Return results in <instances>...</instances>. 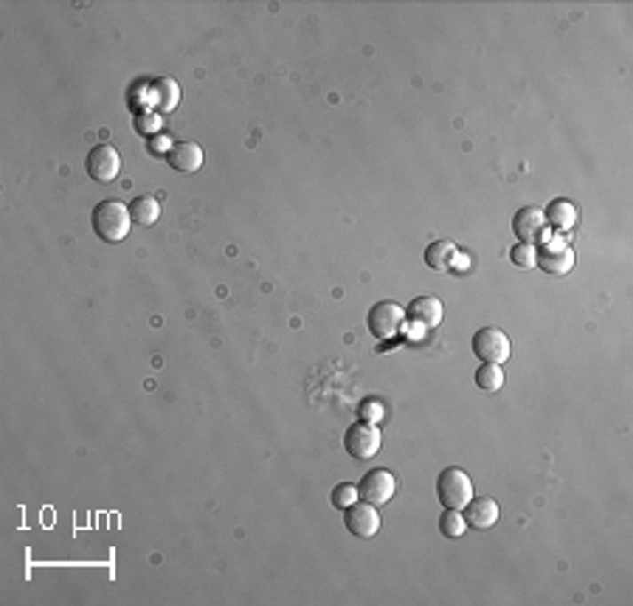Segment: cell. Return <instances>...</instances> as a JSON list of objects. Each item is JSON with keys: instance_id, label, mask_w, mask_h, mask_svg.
<instances>
[{"instance_id": "11", "label": "cell", "mask_w": 633, "mask_h": 606, "mask_svg": "<svg viewBox=\"0 0 633 606\" xmlns=\"http://www.w3.org/2000/svg\"><path fill=\"white\" fill-rule=\"evenodd\" d=\"M464 522H468V528H476V530H490L498 525V516H502V507H498L495 499L490 497H473L464 507Z\"/></svg>"}, {"instance_id": "1", "label": "cell", "mask_w": 633, "mask_h": 606, "mask_svg": "<svg viewBox=\"0 0 633 606\" xmlns=\"http://www.w3.org/2000/svg\"><path fill=\"white\" fill-rule=\"evenodd\" d=\"M91 226H93L96 237H102L105 243H122L130 235V226H132L130 206H124L119 201L96 203L93 215H91Z\"/></svg>"}, {"instance_id": "12", "label": "cell", "mask_w": 633, "mask_h": 606, "mask_svg": "<svg viewBox=\"0 0 633 606\" xmlns=\"http://www.w3.org/2000/svg\"><path fill=\"white\" fill-rule=\"evenodd\" d=\"M203 161H206V153H203V147L194 144V141H180L175 144L170 153H166V163L175 170V172H197L200 167H203Z\"/></svg>"}, {"instance_id": "5", "label": "cell", "mask_w": 633, "mask_h": 606, "mask_svg": "<svg viewBox=\"0 0 633 606\" xmlns=\"http://www.w3.org/2000/svg\"><path fill=\"white\" fill-rule=\"evenodd\" d=\"M512 232H515V237H518L521 243H529V245L546 243L549 237H552V232H549V223H546V215H543L541 206H524V209L515 211Z\"/></svg>"}, {"instance_id": "16", "label": "cell", "mask_w": 633, "mask_h": 606, "mask_svg": "<svg viewBox=\"0 0 633 606\" xmlns=\"http://www.w3.org/2000/svg\"><path fill=\"white\" fill-rule=\"evenodd\" d=\"M130 215H132V223L138 226H155L161 220V203L155 198H149V195H141L130 203Z\"/></svg>"}, {"instance_id": "14", "label": "cell", "mask_w": 633, "mask_h": 606, "mask_svg": "<svg viewBox=\"0 0 633 606\" xmlns=\"http://www.w3.org/2000/svg\"><path fill=\"white\" fill-rule=\"evenodd\" d=\"M459 259V249L451 240H437L425 249V266L434 271H451Z\"/></svg>"}, {"instance_id": "6", "label": "cell", "mask_w": 633, "mask_h": 606, "mask_svg": "<svg viewBox=\"0 0 633 606\" xmlns=\"http://www.w3.org/2000/svg\"><path fill=\"white\" fill-rule=\"evenodd\" d=\"M473 353L481 358L485 364H498L502 367L512 347H510V339L504 331H498V327H481V331L473 336Z\"/></svg>"}, {"instance_id": "8", "label": "cell", "mask_w": 633, "mask_h": 606, "mask_svg": "<svg viewBox=\"0 0 633 606\" xmlns=\"http://www.w3.org/2000/svg\"><path fill=\"white\" fill-rule=\"evenodd\" d=\"M543 245V251L538 254V266L552 274V276H566L574 268V251L572 245L566 243V237H549Z\"/></svg>"}, {"instance_id": "3", "label": "cell", "mask_w": 633, "mask_h": 606, "mask_svg": "<svg viewBox=\"0 0 633 606\" xmlns=\"http://www.w3.org/2000/svg\"><path fill=\"white\" fill-rule=\"evenodd\" d=\"M344 446L349 451L352 460H372V457L380 451L383 446V437H380V429L375 423H366V420H355L352 426L346 429L344 435Z\"/></svg>"}, {"instance_id": "4", "label": "cell", "mask_w": 633, "mask_h": 606, "mask_svg": "<svg viewBox=\"0 0 633 606\" xmlns=\"http://www.w3.org/2000/svg\"><path fill=\"white\" fill-rule=\"evenodd\" d=\"M358 494L363 502H369L375 507H383L389 505L397 494V480L394 474L386 471V468H372L363 474V480L358 482Z\"/></svg>"}, {"instance_id": "17", "label": "cell", "mask_w": 633, "mask_h": 606, "mask_svg": "<svg viewBox=\"0 0 633 606\" xmlns=\"http://www.w3.org/2000/svg\"><path fill=\"white\" fill-rule=\"evenodd\" d=\"M155 91H158V108L161 113H172L180 102V88L175 79H158L155 82Z\"/></svg>"}, {"instance_id": "23", "label": "cell", "mask_w": 633, "mask_h": 606, "mask_svg": "<svg viewBox=\"0 0 633 606\" xmlns=\"http://www.w3.org/2000/svg\"><path fill=\"white\" fill-rule=\"evenodd\" d=\"M141 130H155L158 127V119L155 116H141V124H138Z\"/></svg>"}, {"instance_id": "20", "label": "cell", "mask_w": 633, "mask_h": 606, "mask_svg": "<svg viewBox=\"0 0 633 606\" xmlns=\"http://www.w3.org/2000/svg\"><path fill=\"white\" fill-rule=\"evenodd\" d=\"M358 499H360L358 485H352V482H341L332 488V507H338V511H346V507L355 505Z\"/></svg>"}, {"instance_id": "15", "label": "cell", "mask_w": 633, "mask_h": 606, "mask_svg": "<svg viewBox=\"0 0 633 606\" xmlns=\"http://www.w3.org/2000/svg\"><path fill=\"white\" fill-rule=\"evenodd\" d=\"M546 223H552L555 228H560V232H572V228L577 226V206L572 201H552L546 206Z\"/></svg>"}, {"instance_id": "19", "label": "cell", "mask_w": 633, "mask_h": 606, "mask_svg": "<svg viewBox=\"0 0 633 606\" xmlns=\"http://www.w3.org/2000/svg\"><path fill=\"white\" fill-rule=\"evenodd\" d=\"M439 530L445 538H459L468 530V522H464L462 511H454V507H445V514L439 516Z\"/></svg>"}, {"instance_id": "21", "label": "cell", "mask_w": 633, "mask_h": 606, "mask_svg": "<svg viewBox=\"0 0 633 606\" xmlns=\"http://www.w3.org/2000/svg\"><path fill=\"white\" fill-rule=\"evenodd\" d=\"M358 415H360V420L377 426V423L386 420V406H383L380 398H366V401H360V406H358Z\"/></svg>"}, {"instance_id": "9", "label": "cell", "mask_w": 633, "mask_h": 606, "mask_svg": "<svg viewBox=\"0 0 633 606\" xmlns=\"http://www.w3.org/2000/svg\"><path fill=\"white\" fill-rule=\"evenodd\" d=\"M122 172V155L115 147L110 144H96L88 153V175L99 184H110L115 181Z\"/></svg>"}, {"instance_id": "13", "label": "cell", "mask_w": 633, "mask_h": 606, "mask_svg": "<svg viewBox=\"0 0 633 606\" xmlns=\"http://www.w3.org/2000/svg\"><path fill=\"white\" fill-rule=\"evenodd\" d=\"M406 316H408L414 324L434 331V327H439L442 319H445V307H442V302H439L437 297H416V299L408 302Z\"/></svg>"}, {"instance_id": "10", "label": "cell", "mask_w": 633, "mask_h": 606, "mask_svg": "<svg viewBox=\"0 0 633 606\" xmlns=\"http://www.w3.org/2000/svg\"><path fill=\"white\" fill-rule=\"evenodd\" d=\"M344 525L346 530L358 538H372L380 530V514L377 507L369 502H355L344 511Z\"/></svg>"}, {"instance_id": "18", "label": "cell", "mask_w": 633, "mask_h": 606, "mask_svg": "<svg viewBox=\"0 0 633 606\" xmlns=\"http://www.w3.org/2000/svg\"><path fill=\"white\" fill-rule=\"evenodd\" d=\"M476 387L485 392H498L504 387V372L498 364H481L476 370Z\"/></svg>"}, {"instance_id": "22", "label": "cell", "mask_w": 633, "mask_h": 606, "mask_svg": "<svg viewBox=\"0 0 633 606\" xmlns=\"http://www.w3.org/2000/svg\"><path fill=\"white\" fill-rule=\"evenodd\" d=\"M510 259L518 268H535L538 266V249H535V245H529V243H518L510 251Z\"/></svg>"}, {"instance_id": "7", "label": "cell", "mask_w": 633, "mask_h": 606, "mask_svg": "<svg viewBox=\"0 0 633 606\" xmlns=\"http://www.w3.org/2000/svg\"><path fill=\"white\" fill-rule=\"evenodd\" d=\"M403 322H406V310L400 307L397 302H377L369 310V331L375 339L380 341H389L394 339L400 331H403Z\"/></svg>"}, {"instance_id": "2", "label": "cell", "mask_w": 633, "mask_h": 606, "mask_svg": "<svg viewBox=\"0 0 633 606\" xmlns=\"http://www.w3.org/2000/svg\"><path fill=\"white\" fill-rule=\"evenodd\" d=\"M437 497L442 507H454V511H464L468 502L473 499V480L468 477V471L462 468H445L437 480Z\"/></svg>"}]
</instances>
